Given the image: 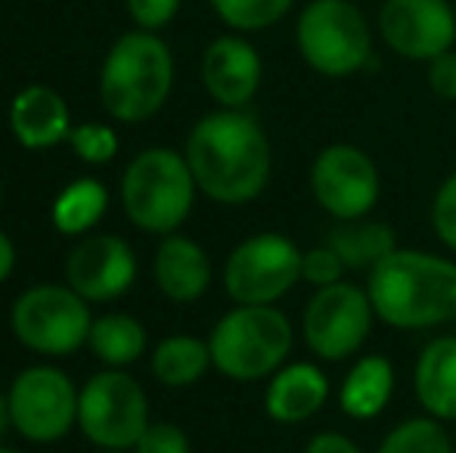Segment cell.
<instances>
[{
	"instance_id": "cell-1",
	"label": "cell",
	"mask_w": 456,
	"mask_h": 453,
	"mask_svg": "<svg viewBox=\"0 0 456 453\" xmlns=\"http://www.w3.org/2000/svg\"><path fill=\"white\" fill-rule=\"evenodd\" d=\"M196 187L221 206H246L267 190L273 152L265 127L242 109H221L196 121L186 137Z\"/></svg>"
},
{
	"instance_id": "cell-2",
	"label": "cell",
	"mask_w": 456,
	"mask_h": 453,
	"mask_svg": "<svg viewBox=\"0 0 456 453\" xmlns=\"http://www.w3.org/2000/svg\"><path fill=\"white\" fill-rule=\"evenodd\" d=\"M366 292L385 327H444L456 320V261L422 248H395L366 273Z\"/></svg>"
},
{
	"instance_id": "cell-15",
	"label": "cell",
	"mask_w": 456,
	"mask_h": 453,
	"mask_svg": "<svg viewBox=\"0 0 456 453\" xmlns=\"http://www.w3.org/2000/svg\"><path fill=\"white\" fill-rule=\"evenodd\" d=\"M265 75L261 53L240 35H224L205 47L202 85L224 109H242L255 100Z\"/></svg>"
},
{
	"instance_id": "cell-14",
	"label": "cell",
	"mask_w": 456,
	"mask_h": 453,
	"mask_svg": "<svg viewBox=\"0 0 456 453\" xmlns=\"http://www.w3.org/2000/svg\"><path fill=\"white\" fill-rule=\"evenodd\" d=\"M66 279L85 302H112L137 279V258L121 236L96 233L81 239L66 261Z\"/></svg>"
},
{
	"instance_id": "cell-28",
	"label": "cell",
	"mask_w": 456,
	"mask_h": 453,
	"mask_svg": "<svg viewBox=\"0 0 456 453\" xmlns=\"http://www.w3.org/2000/svg\"><path fill=\"white\" fill-rule=\"evenodd\" d=\"M348 267L342 264V258L336 255V248L330 242L323 246H314L305 252V264H301V279L314 289H323V286L342 283Z\"/></svg>"
},
{
	"instance_id": "cell-22",
	"label": "cell",
	"mask_w": 456,
	"mask_h": 453,
	"mask_svg": "<svg viewBox=\"0 0 456 453\" xmlns=\"http://www.w3.org/2000/svg\"><path fill=\"white\" fill-rule=\"evenodd\" d=\"M211 367V348L208 342L192 339V336H171L159 342L152 354V376L168 388L196 385Z\"/></svg>"
},
{
	"instance_id": "cell-13",
	"label": "cell",
	"mask_w": 456,
	"mask_h": 453,
	"mask_svg": "<svg viewBox=\"0 0 456 453\" xmlns=\"http://www.w3.org/2000/svg\"><path fill=\"white\" fill-rule=\"evenodd\" d=\"M376 22L385 47L410 62H432L456 44L451 0H385Z\"/></svg>"
},
{
	"instance_id": "cell-21",
	"label": "cell",
	"mask_w": 456,
	"mask_h": 453,
	"mask_svg": "<svg viewBox=\"0 0 456 453\" xmlns=\"http://www.w3.org/2000/svg\"><path fill=\"white\" fill-rule=\"evenodd\" d=\"M326 242L336 248L342 264L348 271H366L370 273L376 264H382L397 246V233L385 221H336V227L326 233Z\"/></svg>"
},
{
	"instance_id": "cell-25",
	"label": "cell",
	"mask_w": 456,
	"mask_h": 453,
	"mask_svg": "<svg viewBox=\"0 0 456 453\" xmlns=\"http://www.w3.org/2000/svg\"><path fill=\"white\" fill-rule=\"evenodd\" d=\"M376 453H456L453 435L435 417H413L397 423L379 441Z\"/></svg>"
},
{
	"instance_id": "cell-27",
	"label": "cell",
	"mask_w": 456,
	"mask_h": 453,
	"mask_svg": "<svg viewBox=\"0 0 456 453\" xmlns=\"http://www.w3.org/2000/svg\"><path fill=\"white\" fill-rule=\"evenodd\" d=\"M69 143L78 152L81 162L87 165H106L118 152V133L109 125H75L69 131Z\"/></svg>"
},
{
	"instance_id": "cell-39",
	"label": "cell",
	"mask_w": 456,
	"mask_h": 453,
	"mask_svg": "<svg viewBox=\"0 0 456 453\" xmlns=\"http://www.w3.org/2000/svg\"><path fill=\"white\" fill-rule=\"evenodd\" d=\"M453 12H456V0H453Z\"/></svg>"
},
{
	"instance_id": "cell-19",
	"label": "cell",
	"mask_w": 456,
	"mask_h": 453,
	"mask_svg": "<svg viewBox=\"0 0 456 453\" xmlns=\"http://www.w3.org/2000/svg\"><path fill=\"white\" fill-rule=\"evenodd\" d=\"M419 407L441 423H456V336H435L413 367Z\"/></svg>"
},
{
	"instance_id": "cell-16",
	"label": "cell",
	"mask_w": 456,
	"mask_h": 453,
	"mask_svg": "<svg viewBox=\"0 0 456 453\" xmlns=\"http://www.w3.org/2000/svg\"><path fill=\"white\" fill-rule=\"evenodd\" d=\"M330 400V379L317 363H286L271 376L265 392V410L273 423L298 425L317 417Z\"/></svg>"
},
{
	"instance_id": "cell-17",
	"label": "cell",
	"mask_w": 456,
	"mask_h": 453,
	"mask_svg": "<svg viewBox=\"0 0 456 453\" xmlns=\"http://www.w3.org/2000/svg\"><path fill=\"white\" fill-rule=\"evenodd\" d=\"M12 137L25 150H50V146L69 140V106L53 87L31 85L16 93L10 106Z\"/></svg>"
},
{
	"instance_id": "cell-38",
	"label": "cell",
	"mask_w": 456,
	"mask_h": 453,
	"mask_svg": "<svg viewBox=\"0 0 456 453\" xmlns=\"http://www.w3.org/2000/svg\"><path fill=\"white\" fill-rule=\"evenodd\" d=\"M453 448H456V432H453Z\"/></svg>"
},
{
	"instance_id": "cell-6",
	"label": "cell",
	"mask_w": 456,
	"mask_h": 453,
	"mask_svg": "<svg viewBox=\"0 0 456 453\" xmlns=\"http://www.w3.org/2000/svg\"><path fill=\"white\" fill-rule=\"evenodd\" d=\"M196 190L186 156L152 146L127 165L121 181V206L134 227L168 236L190 218Z\"/></svg>"
},
{
	"instance_id": "cell-4",
	"label": "cell",
	"mask_w": 456,
	"mask_h": 453,
	"mask_svg": "<svg viewBox=\"0 0 456 453\" xmlns=\"http://www.w3.org/2000/svg\"><path fill=\"white\" fill-rule=\"evenodd\" d=\"M295 333L273 304H240L215 323L208 336L211 367L236 382L267 379L286 363Z\"/></svg>"
},
{
	"instance_id": "cell-36",
	"label": "cell",
	"mask_w": 456,
	"mask_h": 453,
	"mask_svg": "<svg viewBox=\"0 0 456 453\" xmlns=\"http://www.w3.org/2000/svg\"><path fill=\"white\" fill-rule=\"evenodd\" d=\"M0 453H19V450H10V448H0Z\"/></svg>"
},
{
	"instance_id": "cell-23",
	"label": "cell",
	"mask_w": 456,
	"mask_h": 453,
	"mask_svg": "<svg viewBox=\"0 0 456 453\" xmlns=\"http://www.w3.org/2000/svg\"><path fill=\"white\" fill-rule=\"evenodd\" d=\"M87 344H91L94 354L100 357L106 367L121 369L143 354L146 329H143V323L127 314H102L94 320Z\"/></svg>"
},
{
	"instance_id": "cell-18",
	"label": "cell",
	"mask_w": 456,
	"mask_h": 453,
	"mask_svg": "<svg viewBox=\"0 0 456 453\" xmlns=\"http://www.w3.org/2000/svg\"><path fill=\"white\" fill-rule=\"evenodd\" d=\"M156 286L171 302H196L211 286V261L199 242L168 233L156 252Z\"/></svg>"
},
{
	"instance_id": "cell-37",
	"label": "cell",
	"mask_w": 456,
	"mask_h": 453,
	"mask_svg": "<svg viewBox=\"0 0 456 453\" xmlns=\"http://www.w3.org/2000/svg\"><path fill=\"white\" fill-rule=\"evenodd\" d=\"M102 453H125V450H102Z\"/></svg>"
},
{
	"instance_id": "cell-3",
	"label": "cell",
	"mask_w": 456,
	"mask_h": 453,
	"mask_svg": "<svg viewBox=\"0 0 456 453\" xmlns=\"http://www.w3.org/2000/svg\"><path fill=\"white\" fill-rule=\"evenodd\" d=\"M175 87V56L152 31H127L112 44L100 72V97L112 118L137 125L152 118Z\"/></svg>"
},
{
	"instance_id": "cell-24",
	"label": "cell",
	"mask_w": 456,
	"mask_h": 453,
	"mask_svg": "<svg viewBox=\"0 0 456 453\" xmlns=\"http://www.w3.org/2000/svg\"><path fill=\"white\" fill-rule=\"evenodd\" d=\"M109 193L100 181L94 177H81V181L69 183L53 202V227L66 236L87 233L96 221L106 214Z\"/></svg>"
},
{
	"instance_id": "cell-31",
	"label": "cell",
	"mask_w": 456,
	"mask_h": 453,
	"mask_svg": "<svg viewBox=\"0 0 456 453\" xmlns=\"http://www.w3.org/2000/svg\"><path fill=\"white\" fill-rule=\"evenodd\" d=\"M181 10V0H127V12L143 31H159Z\"/></svg>"
},
{
	"instance_id": "cell-5",
	"label": "cell",
	"mask_w": 456,
	"mask_h": 453,
	"mask_svg": "<svg viewBox=\"0 0 456 453\" xmlns=\"http://www.w3.org/2000/svg\"><path fill=\"white\" fill-rule=\"evenodd\" d=\"M301 60L323 78H351L376 69L372 25L354 0H311L295 22Z\"/></svg>"
},
{
	"instance_id": "cell-32",
	"label": "cell",
	"mask_w": 456,
	"mask_h": 453,
	"mask_svg": "<svg viewBox=\"0 0 456 453\" xmlns=\"http://www.w3.org/2000/svg\"><path fill=\"white\" fill-rule=\"evenodd\" d=\"M426 81H428V91L438 100L456 103V50H447V53L435 56V60L428 62Z\"/></svg>"
},
{
	"instance_id": "cell-7",
	"label": "cell",
	"mask_w": 456,
	"mask_h": 453,
	"mask_svg": "<svg viewBox=\"0 0 456 453\" xmlns=\"http://www.w3.org/2000/svg\"><path fill=\"white\" fill-rule=\"evenodd\" d=\"M12 336L37 354L62 357L91 339V308L72 286H31L10 311Z\"/></svg>"
},
{
	"instance_id": "cell-9",
	"label": "cell",
	"mask_w": 456,
	"mask_h": 453,
	"mask_svg": "<svg viewBox=\"0 0 456 453\" xmlns=\"http://www.w3.org/2000/svg\"><path fill=\"white\" fill-rule=\"evenodd\" d=\"M305 252L282 233H255L230 252L224 289L236 304H276L301 283Z\"/></svg>"
},
{
	"instance_id": "cell-26",
	"label": "cell",
	"mask_w": 456,
	"mask_h": 453,
	"mask_svg": "<svg viewBox=\"0 0 456 453\" xmlns=\"http://www.w3.org/2000/svg\"><path fill=\"white\" fill-rule=\"evenodd\" d=\"M295 0H211V10L217 12L224 25L233 31H265L289 16Z\"/></svg>"
},
{
	"instance_id": "cell-12",
	"label": "cell",
	"mask_w": 456,
	"mask_h": 453,
	"mask_svg": "<svg viewBox=\"0 0 456 453\" xmlns=\"http://www.w3.org/2000/svg\"><path fill=\"white\" fill-rule=\"evenodd\" d=\"M10 417L19 435L37 444H53L78 423V392L56 367H28L10 388Z\"/></svg>"
},
{
	"instance_id": "cell-29",
	"label": "cell",
	"mask_w": 456,
	"mask_h": 453,
	"mask_svg": "<svg viewBox=\"0 0 456 453\" xmlns=\"http://www.w3.org/2000/svg\"><path fill=\"white\" fill-rule=\"evenodd\" d=\"M432 230L451 252H456V171L438 183L432 199Z\"/></svg>"
},
{
	"instance_id": "cell-10",
	"label": "cell",
	"mask_w": 456,
	"mask_h": 453,
	"mask_svg": "<svg viewBox=\"0 0 456 453\" xmlns=\"http://www.w3.org/2000/svg\"><path fill=\"white\" fill-rule=\"evenodd\" d=\"M370 292L366 286L332 283L323 289H314L311 302L301 317V333L314 357L330 363H342L363 348L376 323Z\"/></svg>"
},
{
	"instance_id": "cell-35",
	"label": "cell",
	"mask_w": 456,
	"mask_h": 453,
	"mask_svg": "<svg viewBox=\"0 0 456 453\" xmlns=\"http://www.w3.org/2000/svg\"><path fill=\"white\" fill-rule=\"evenodd\" d=\"M12 425V417H10V398L0 394V438L6 435V429Z\"/></svg>"
},
{
	"instance_id": "cell-30",
	"label": "cell",
	"mask_w": 456,
	"mask_h": 453,
	"mask_svg": "<svg viewBox=\"0 0 456 453\" xmlns=\"http://www.w3.org/2000/svg\"><path fill=\"white\" fill-rule=\"evenodd\" d=\"M134 453H190V438L175 423H150Z\"/></svg>"
},
{
	"instance_id": "cell-33",
	"label": "cell",
	"mask_w": 456,
	"mask_h": 453,
	"mask_svg": "<svg viewBox=\"0 0 456 453\" xmlns=\"http://www.w3.org/2000/svg\"><path fill=\"white\" fill-rule=\"evenodd\" d=\"M305 453H363L361 444H354L342 432H320L307 441Z\"/></svg>"
},
{
	"instance_id": "cell-8",
	"label": "cell",
	"mask_w": 456,
	"mask_h": 453,
	"mask_svg": "<svg viewBox=\"0 0 456 453\" xmlns=\"http://www.w3.org/2000/svg\"><path fill=\"white\" fill-rule=\"evenodd\" d=\"M78 425L102 450H131L150 425V400L125 369H102L78 392Z\"/></svg>"
},
{
	"instance_id": "cell-20",
	"label": "cell",
	"mask_w": 456,
	"mask_h": 453,
	"mask_svg": "<svg viewBox=\"0 0 456 453\" xmlns=\"http://www.w3.org/2000/svg\"><path fill=\"white\" fill-rule=\"evenodd\" d=\"M395 394V363L385 354H366L354 360L338 385V407L348 419L370 423L388 407Z\"/></svg>"
},
{
	"instance_id": "cell-11",
	"label": "cell",
	"mask_w": 456,
	"mask_h": 453,
	"mask_svg": "<svg viewBox=\"0 0 456 453\" xmlns=\"http://www.w3.org/2000/svg\"><path fill=\"white\" fill-rule=\"evenodd\" d=\"M311 193L336 221H357L376 208L382 196V174L361 146L330 143L311 162Z\"/></svg>"
},
{
	"instance_id": "cell-34",
	"label": "cell",
	"mask_w": 456,
	"mask_h": 453,
	"mask_svg": "<svg viewBox=\"0 0 456 453\" xmlns=\"http://www.w3.org/2000/svg\"><path fill=\"white\" fill-rule=\"evenodd\" d=\"M12 267H16V248H12L10 236L0 230V283H4L6 277L12 273Z\"/></svg>"
}]
</instances>
